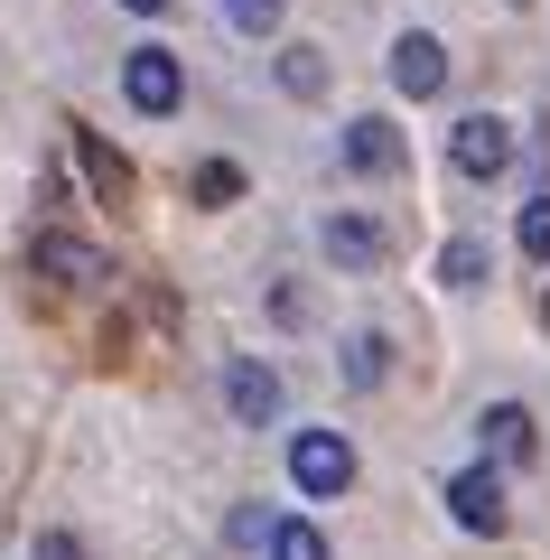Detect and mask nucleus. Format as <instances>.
<instances>
[{
	"instance_id": "dca6fc26",
	"label": "nucleus",
	"mask_w": 550,
	"mask_h": 560,
	"mask_svg": "<svg viewBox=\"0 0 550 560\" xmlns=\"http://www.w3.org/2000/svg\"><path fill=\"white\" fill-rule=\"evenodd\" d=\"M383 337H346V383H383Z\"/></svg>"
},
{
	"instance_id": "a211bd4d",
	"label": "nucleus",
	"mask_w": 550,
	"mask_h": 560,
	"mask_svg": "<svg viewBox=\"0 0 550 560\" xmlns=\"http://www.w3.org/2000/svg\"><path fill=\"white\" fill-rule=\"evenodd\" d=\"M523 253H541V261H550V197H531V206H523Z\"/></svg>"
},
{
	"instance_id": "aec40b11",
	"label": "nucleus",
	"mask_w": 550,
	"mask_h": 560,
	"mask_svg": "<svg viewBox=\"0 0 550 560\" xmlns=\"http://www.w3.org/2000/svg\"><path fill=\"white\" fill-rule=\"evenodd\" d=\"M121 10H168V0H121Z\"/></svg>"
},
{
	"instance_id": "20e7f679",
	"label": "nucleus",
	"mask_w": 550,
	"mask_h": 560,
	"mask_svg": "<svg viewBox=\"0 0 550 560\" xmlns=\"http://www.w3.org/2000/svg\"><path fill=\"white\" fill-rule=\"evenodd\" d=\"M448 514L467 523V533H504V477H494V467H457L448 477Z\"/></svg>"
},
{
	"instance_id": "7ed1b4c3",
	"label": "nucleus",
	"mask_w": 550,
	"mask_h": 560,
	"mask_svg": "<svg viewBox=\"0 0 550 560\" xmlns=\"http://www.w3.org/2000/svg\"><path fill=\"white\" fill-rule=\"evenodd\" d=\"M121 94H131L140 103V113H177V103H187V75H177V57H168V47H140V57L131 66H121Z\"/></svg>"
},
{
	"instance_id": "4468645a",
	"label": "nucleus",
	"mask_w": 550,
	"mask_h": 560,
	"mask_svg": "<svg viewBox=\"0 0 550 560\" xmlns=\"http://www.w3.org/2000/svg\"><path fill=\"white\" fill-rule=\"evenodd\" d=\"M280 94H327V57L317 47H290L280 57Z\"/></svg>"
},
{
	"instance_id": "0eeeda50",
	"label": "nucleus",
	"mask_w": 550,
	"mask_h": 560,
	"mask_svg": "<svg viewBox=\"0 0 550 560\" xmlns=\"http://www.w3.org/2000/svg\"><path fill=\"white\" fill-rule=\"evenodd\" d=\"M393 84H401V94H438V84H448V47H438L430 28L393 38Z\"/></svg>"
},
{
	"instance_id": "f8f14e48",
	"label": "nucleus",
	"mask_w": 550,
	"mask_h": 560,
	"mask_svg": "<svg viewBox=\"0 0 550 560\" xmlns=\"http://www.w3.org/2000/svg\"><path fill=\"white\" fill-rule=\"evenodd\" d=\"M438 280H448V290H476V280H485V243H438Z\"/></svg>"
},
{
	"instance_id": "f03ea898",
	"label": "nucleus",
	"mask_w": 550,
	"mask_h": 560,
	"mask_svg": "<svg viewBox=\"0 0 550 560\" xmlns=\"http://www.w3.org/2000/svg\"><path fill=\"white\" fill-rule=\"evenodd\" d=\"M448 160H457V178H494V168L513 160V121L504 113H467L448 131Z\"/></svg>"
},
{
	"instance_id": "6ab92c4d",
	"label": "nucleus",
	"mask_w": 550,
	"mask_h": 560,
	"mask_svg": "<svg viewBox=\"0 0 550 560\" xmlns=\"http://www.w3.org/2000/svg\"><path fill=\"white\" fill-rule=\"evenodd\" d=\"M38 560H84V541H66V533H47V541H38Z\"/></svg>"
},
{
	"instance_id": "f257e3e1",
	"label": "nucleus",
	"mask_w": 550,
	"mask_h": 560,
	"mask_svg": "<svg viewBox=\"0 0 550 560\" xmlns=\"http://www.w3.org/2000/svg\"><path fill=\"white\" fill-rule=\"evenodd\" d=\"M290 486L299 495H346L354 486V448L336 440V430H299L290 440Z\"/></svg>"
},
{
	"instance_id": "1a4fd4ad",
	"label": "nucleus",
	"mask_w": 550,
	"mask_h": 560,
	"mask_svg": "<svg viewBox=\"0 0 550 560\" xmlns=\"http://www.w3.org/2000/svg\"><path fill=\"white\" fill-rule=\"evenodd\" d=\"M476 430H485V448H494L504 467H531V448H541V430H531V411H523V401H494V411L476 420Z\"/></svg>"
},
{
	"instance_id": "9d476101",
	"label": "nucleus",
	"mask_w": 550,
	"mask_h": 560,
	"mask_svg": "<svg viewBox=\"0 0 550 560\" xmlns=\"http://www.w3.org/2000/svg\"><path fill=\"white\" fill-rule=\"evenodd\" d=\"M346 168L393 178V168H401V131H393V121H354V131H346Z\"/></svg>"
},
{
	"instance_id": "f3484780",
	"label": "nucleus",
	"mask_w": 550,
	"mask_h": 560,
	"mask_svg": "<svg viewBox=\"0 0 550 560\" xmlns=\"http://www.w3.org/2000/svg\"><path fill=\"white\" fill-rule=\"evenodd\" d=\"M224 20H234L243 38H271V28H280V0H224Z\"/></svg>"
},
{
	"instance_id": "2eb2a0df",
	"label": "nucleus",
	"mask_w": 550,
	"mask_h": 560,
	"mask_svg": "<svg viewBox=\"0 0 550 560\" xmlns=\"http://www.w3.org/2000/svg\"><path fill=\"white\" fill-rule=\"evenodd\" d=\"M234 197H243V168L234 160H206L197 168V206H234Z\"/></svg>"
},
{
	"instance_id": "423d86ee",
	"label": "nucleus",
	"mask_w": 550,
	"mask_h": 560,
	"mask_svg": "<svg viewBox=\"0 0 550 560\" xmlns=\"http://www.w3.org/2000/svg\"><path fill=\"white\" fill-rule=\"evenodd\" d=\"M75 160H84V178H94V197H103V206H131V197H140L131 160H121L103 131H84V121H75Z\"/></svg>"
},
{
	"instance_id": "9b49d317",
	"label": "nucleus",
	"mask_w": 550,
	"mask_h": 560,
	"mask_svg": "<svg viewBox=\"0 0 550 560\" xmlns=\"http://www.w3.org/2000/svg\"><path fill=\"white\" fill-rule=\"evenodd\" d=\"M38 271H47V280H66V290H94V280H103V253H94V243L47 234V243H38Z\"/></svg>"
},
{
	"instance_id": "ddd939ff",
	"label": "nucleus",
	"mask_w": 550,
	"mask_h": 560,
	"mask_svg": "<svg viewBox=\"0 0 550 560\" xmlns=\"http://www.w3.org/2000/svg\"><path fill=\"white\" fill-rule=\"evenodd\" d=\"M271 560H327V533H317V523H271Z\"/></svg>"
},
{
	"instance_id": "6e6552de",
	"label": "nucleus",
	"mask_w": 550,
	"mask_h": 560,
	"mask_svg": "<svg viewBox=\"0 0 550 560\" xmlns=\"http://www.w3.org/2000/svg\"><path fill=\"white\" fill-rule=\"evenodd\" d=\"M383 253H393V243H383L374 215H327V261L336 271H374Z\"/></svg>"
},
{
	"instance_id": "39448f33",
	"label": "nucleus",
	"mask_w": 550,
	"mask_h": 560,
	"mask_svg": "<svg viewBox=\"0 0 550 560\" xmlns=\"http://www.w3.org/2000/svg\"><path fill=\"white\" fill-rule=\"evenodd\" d=\"M224 411L234 420H280V374L261 355H234L224 364Z\"/></svg>"
},
{
	"instance_id": "412c9836",
	"label": "nucleus",
	"mask_w": 550,
	"mask_h": 560,
	"mask_svg": "<svg viewBox=\"0 0 550 560\" xmlns=\"http://www.w3.org/2000/svg\"><path fill=\"white\" fill-rule=\"evenodd\" d=\"M541 327H550V300H541Z\"/></svg>"
}]
</instances>
